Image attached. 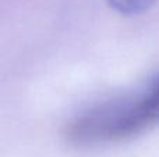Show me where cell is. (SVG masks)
Listing matches in <instances>:
<instances>
[{"mask_svg":"<svg viewBox=\"0 0 159 157\" xmlns=\"http://www.w3.org/2000/svg\"><path fill=\"white\" fill-rule=\"evenodd\" d=\"M159 125V72L129 93L81 113L66 127V139L77 147L129 141Z\"/></svg>","mask_w":159,"mask_h":157,"instance_id":"6da1fadb","label":"cell"},{"mask_svg":"<svg viewBox=\"0 0 159 157\" xmlns=\"http://www.w3.org/2000/svg\"><path fill=\"white\" fill-rule=\"evenodd\" d=\"M107 4L123 15H137L149 10L158 0H106Z\"/></svg>","mask_w":159,"mask_h":157,"instance_id":"7a4b0ae2","label":"cell"}]
</instances>
